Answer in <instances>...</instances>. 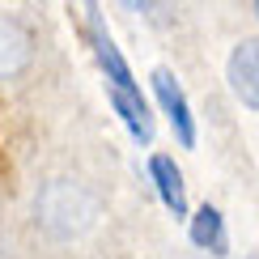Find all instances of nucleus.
<instances>
[{"label":"nucleus","instance_id":"nucleus-6","mask_svg":"<svg viewBox=\"0 0 259 259\" xmlns=\"http://www.w3.org/2000/svg\"><path fill=\"white\" fill-rule=\"evenodd\" d=\"M149 175H153L157 196L166 200V208L175 217H187V187H183V170L175 166V157H166V153L149 157Z\"/></svg>","mask_w":259,"mask_h":259},{"label":"nucleus","instance_id":"nucleus-9","mask_svg":"<svg viewBox=\"0 0 259 259\" xmlns=\"http://www.w3.org/2000/svg\"><path fill=\"white\" fill-rule=\"evenodd\" d=\"M0 175H5V153H0Z\"/></svg>","mask_w":259,"mask_h":259},{"label":"nucleus","instance_id":"nucleus-3","mask_svg":"<svg viewBox=\"0 0 259 259\" xmlns=\"http://www.w3.org/2000/svg\"><path fill=\"white\" fill-rule=\"evenodd\" d=\"M153 94L161 102V111L170 115V123H175V132L183 145H196V119H191V106H187V94H183V85L175 81V72L170 68H157L153 72Z\"/></svg>","mask_w":259,"mask_h":259},{"label":"nucleus","instance_id":"nucleus-4","mask_svg":"<svg viewBox=\"0 0 259 259\" xmlns=\"http://www.w3.org/2000/svg\"><path fill=\"white\" fill-rule=\"evenodd\" d=\"M30 60H34V38H30V30L21 26V21H13V17H0V81L26 72Z\"/></svg>","mask_w":259,"mask_h":259},{"label":"nucleus","instance_id":"nucleus-2","mask_svg":"<svg viewBox=\"0 0 259 259\" xmlns=\"http://www.w3.org/2000/svg\"><path fill=\"white\" fill-rule=\"evenodd\" d=\"M90 13V42H94V56H98L102 64V72H106V81H111V90H123V94H140V85L132 81V68H127V60L119 56V47H115V38H111V30L102 26V13L98 9H85Z\"/></svg>","mask_w":259,"mask_h":259},{"label":"nucleus","instance_id":"nucleus-7","mask_svg":"<svg viewBox=\"0 0 259 259\" xmlns=\"http://www.w3.org/2000/svg\"><path fill=\"white\" fill-rule=\"evenodd\" d=\"M111 106L119 111V119L127 123V132H132L140 145H149L153 140V119H149V106L140 94H123V90H111Z\"/></svg>","mask_w":259,"mask_h":259},{"label":"nucleus","instance_id":"nucleus-8","mask_svg":"<svg viewBox=\"0 0 259 259\" xmlns=\"http://www.w3.org/2000/svg\"><path fill=\"white\" fill-rule=\"evenodd\" d=\"M191 242L204 246V251H212V255H225V251H230V238H225V221H221V212L212 208V204H204L196 217H191Z\"/></svg>","mask_w":259,"mask_h":259},{"label":"nucleus","instance_id":"nucleus-5","mask_svg":"<svg viewBox=\"0 0 259 259\" xmlns=\"http://www.w3.org/2000/svg\"><path fill=\"white\" fill-rule=\"evenodd\" d=\"M230 85H234V94H238L251 111H259V38H242L238 47H234V56H230Z\"/></svg>","mask_w":259,"mask_h":259},{"label":"nucleus","instance_id":"nucleus-1","mask_svg":"<svg viewBox=\"0 0 259 259\" xmlns=\"http://www.w3.org/2000/svg\"><path fill=\"white\" fill-rule=\"evenodd\" d=\"M34 217L51 238H77L98 217V196L85 183L72 179H51L34 200Z\"/></svg>","mask_w":259,"mask_h":259},{"label":"nucleus","instance_id":"nucleus-10","mask_svg":"<svg viewBox=\"0 0 259 259\" xmlns=\"http://www.w3.org/2000/svg\"><path fill=\"white\" fill-rule=\"evenodd\" d=\"M255 13H259V5H255Z\"/></svg>","mask_w":259,"mask_h":259}]
</instances>
